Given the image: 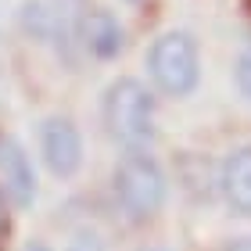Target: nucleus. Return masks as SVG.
Here are the masks:
<instances>
[{
	"mask_svg": "<svg viewBox=\"0 0 251 251\" xmlns=\"http://www.w3.org/2000/svg\"><path fill=\"white\" fill-rule=\"evenodd\" d=\"M108 136L126 151H144L154 140V97L140 79H115L104 94Z\"/></svg>",
	"mask_w": 251,
	"mask_h": 251,
	"instance_id": "f257e3e1",
	"label": "nucleus"
},
{
	"mask_svg": "<svg viewBox=\"0 0 251 251\" xmlns=\"http://www.w3.org/2000/svg\"><path fill=\"white\" fill-rule=\"evenodd\" d=\"M115 198L133 219H151L165 204V173L144 151H129L115 165Z\"/></svg>",
	"mask_w": 251,
	"mask_h": 251,
	"instance_id": "f03ea898",
	"label": "nucleus"
},
{
	"mask_svg": "<svg viewBox=\"0 0 251 251\" xmlns=\"http://www.w3.org/2000/svg\"><path fill=\"white\" fill-rule=\"evenodd\" d=\"M147 72L154 86L169 97H187L198 86L201 65H198V47L187 32H165L151 43L147 50Z\"/></svg>",
	"mask_w": 251,
	"mask_h": 251,
	"instance_id": "7ed1b4c3",
	"label": "nucleus"
},
{
	"mask_svg": "<svg viewBox=\"0 0 251 251\" xmlns=\"http://www.w3.org/2000/svg\"><path fill=\"white\" fill-rule=\"evenodd\" d=\"M40 147H43V162L54 176H72L83 165V140L79 129L68 119H47L40 129Z\"/></svg>",
	"mask_w": 251,
	"mask_h": 251,
	"instance_id": "20e7f679",
	"label": "nucleus"
},
{
	"mask_svg": "<svg viewBox=\"0 0 251 251\" xmlns=\"http://www.w3.org/2000/svg\"><path fill=\"white\" fill-rule=\"evenodd\" d=\"M0 190L15 208H29L36 201V176L15 140H0Z\"/></svg>",
	"mask_w": 251,
	"mask_h": 251,
	"instance_id": "39448f33",
	"label": "nucleus"
},
{
	"mask_svg": "<svg viewBox=\"0 0 251 251\" xmlns=\"http://www.w3.org/2000/svg\"><path fill=\"white\" fill-rule=\"evenodd\" d=\"M79 40H83V47L94 54V58H115L122 50V25L108 11L94 7L79 22Z\"/></svg>",
	"mask_w": 251,
	"mask_h": 251,
	"instance_id": "423d86ee",
	"label": "nucleus"
},
{
	"mask_svg": "<svg viewBox=\"0 0 251 251\" xmlns=\"http://www.w3.org/2000/svg\"><path fill=\"white\" fill-rule=\"evenodd\" d=\"M223 194L233 212L251 215V147H237L223 162Z\"/></svg>",
	"mask_w": 251,
	"mask_h": 251,
	"instance_id": "0eeeda50",
	"label": "nucleus"
},
{
	"mask_svg": "<svg viewBox=\"0 0 251 251\" xmlns=\"http://www.w3.org/2000/svg\"><path fill=\"white\" fill-rule=\"evenodd\" d=\"M237 83H241V90L251 97V50H244L241 61H237Z\"/></svg>",
	"mask_w": 251,
	"mask_h": 251,
	"instance_id": "6e6552de",
	"label": "nucleus"
},
{
	"mask_svg": "<svg viewBox=\"0 0 251 251\" xmlns=\"http://www.w3.org/2000/svg\"><path fill=\"white\" fill-rule=\"evenodd\" d=\"M68 251H108V248L100 244L94 233H83V237H75V241L68 244Z\"/></svg>",
	"mask_w": 251,
	"mask_h": 251,
	"instance_id": "1a4fd4ad",
	"label": "nucleus"
},
{
	"mask_svg": "<svg viewBox=\"0 0 251 251\" xmlns=\"http://www.w3.org/2000/svg\"><path fill=\"white\" fill-rule=\"evenodd\" d=\"M226 251H251V237H244V241H233Z\"/></svg>",
	"mask_w": 251,
	"mask_h": 251,
	"instance_id": "9d476101",
	"label": "nucleus"
},
{
	"mask_svg": "<svg viewBox=\"0 0 251 251\" xmlns=\"http://www.w3.org/2000/svg\"><path fill=\"white\" fill-rule=\"evenodd\" d=\"M7 226V212H4V190H0V230Z\"/></svg>",
	"mask_w": 251,
	"mask_h": 251,
	"instance_id": "9b49d317",
	"label": "nucleus"
},
{
	"mask_svg": "<svg viewBox=\"0 0 251 251\" xmlns=\"http://www.w3.org/2000/svg\"><path fill=\"white\" fill-rule=\"evenodd\" d=\"M25 251H50V248H43V244H29Z\"/></svg>",
	"mask_w": 251,
	"mask_h": 251,
	"instance_id": "f8f14e48",
	"label": "nucleus"
}]
</instances>
